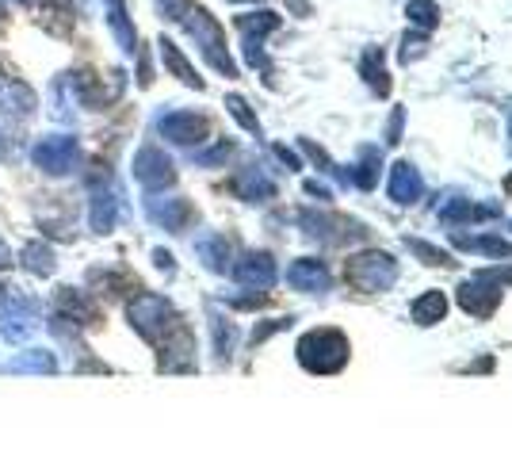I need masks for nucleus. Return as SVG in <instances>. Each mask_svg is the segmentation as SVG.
<instances>
[{
	"label": "nucleus",
	"instance_id": "obj_4",
	"mask_svg": "<svg viewBox=\"0 0 512 459\" xmlns=\"http://www.w3.org/2000/svg\"><path fill=\"white\" fill-rule=\"evenodd\" d=\"M161 58H165V66L172 69V73H176V77H180V81H184V85H192V88H203V81H199V77H195V69H192V62H188V58H184V54H180V46L172 43V39H161Z\"/></svg>",
	"mask_w": 512,
	"mask_h": 459
},
{
	"label": "nucleus",
	"instance_id": "obj_12",
	"mask_svg": "<svg viewBox=\"0 0 512 459\" xmlns=\"http://www.w3.org/2000/svg\"><path fill=\"white\" fill-rule=\"evenodd\" d=\"M421 50H425V39H406V50H402V58H417V54H421Z\"/></svg>",
	"mask_w": 512,
	"mask_h": 459
},
{
	"label": "nucleus",
	"instance_id": "obj_2",
	"mask_svg": "<svg viewBox=\"0 0 512 459\" xmlns=\"http://www.w3.org/2000/svg\"><path fill=\"white\" fill-rule=\"evenodd\" d=\"M161 131H165V138H172V142H199L203 134H207V119L203 115H192V111H180V115H169L165 123H161Z\"/></svg>",
	"mask_w": 512,
	"mask_h": 459
},
{
	"label": "nucleus",
	"instance_id": "obj_10",
	"mask_svg": "<svg viewBox=\"0 0 512 459\" xmlns=\"http://www.w3.org/2000/svg\"><path fill=\"white\" fill-rule=\"evenodd\" d=\"M226 104H230V111H234L237 119H241V123H245V127H249V131H256V119H253V111H249V104H245V100H241V96H230V100H226Z\"/></svg>",
	"mask_w": 512,
	"mask_h": 459
},
{
	"label": "nucleus",
	"instance_id": "obj_7",
	"mask_svg": "<svg viewBox=\"0 0 512 459\" xmlns=\"http://www.w3.org/2000/svg\"><path fill=\"white\" fill-rule=\"evenodd\" d=\"M406 16L413 27H421V31H432L436 23H440V8L432 4V0H409Z\"/></svg>",
	"mask_w": 512,
	"mask_h": 459
},
{
	"label": "nucleus",
	"instance_id": "obj_1",
	"mask_svg": "<svg viewBox=\"0 0 512 459\" xmlns=\"http://www.w3.org/2000/svg\"><path fill=\"white\" fill-rule=\"evenodd\" d=\"M184 23H188V31L195 35V43L203 46V54L211 58V66H218L226 77H234L237 69H234V62H230V54H226V43H222V27H218L203 8H188Z\"/></svg>",
	"mask_w": 512,
	"mask_h": 459
},
{
	"label": "nucleus",
	"instance_id": "obj_9",
	"mask_svg": "<svg viewBox=\"0 0 512 459\" xmlns=\"http://www.w3.org/2000/svg\"><path fill=\"white\" fill-rule=\"evenodd\" d=\"M157 8H161V16H165V20L184 23L188 8H192V0H157Z\"/></svg>",
	"mask_w": 512,
	"mask_h": 459
},
{
	"label": "nucleus",
	"instance_id": "obj_6",
	"mask_svg": "<svg viewBox=\"0 0 512 459\" xmlns=\"http://www.w3.org/2000/svg\"><path fill=\"white\" fill-rule=\"evenodd\" d=\"M237 27H241V35H249V43H260L268 31L279 27V16L276 12H256V16H241Z\"/></svg>",
	"mask_w": 512,
	"mask_h": 459
},
{
	"label": "nucleus",
	"instance_id": "obj_14",
	"mask_svg": "<svg viewBox=\"0 0 512 459\" xmlns=\"http://www.w3.org/2000/svg\"><path fill=\"white\" fill-rule=\"evenodd\" d=\"M230 4H241V0H230Z\"/></svg>",
	"mask_w": 512,
	"mask_h": 459
},
{
	"label": "nucleus",
	"instance_id": "obj_15",
	"mask_svg": "<svg viewBox=\"0 0 512 459\" xmlns=\"http://www.w3.org/2000/svg\"><path fill=\"white\" fill-rule=\"evenodd\" d=\"M509 115H512V111H509Z\"/></svg>",
	"mask_w": 512,
	"mask_h": 459
},
{
	"label": "nucleus",
	"instance_id": "obj_8",
	"mask_svg": "<svg viewBox=\"0 0 512 459\" xmlns=\"http://www.w3.org/2000/svg\"><path fill=\"white\" fill-rule=\"evenodd\" d=\"M138 176L142 180H172L169 161L157 150H142V157H138Z\"/></svg>",
	"mask_w": 512,
	"mask_h": 459
},
{
	"label": "nucleus",
	"instance_id": "obj_13",
	"mask_svg": "<svg viewBox=\"0 0 512 459\" xmlns=\"http://www.w3.org/2000/svg\"><path fill=\"white\" fill-rule=\"evenodd\" d=\"M505 192H509V196H512V176H509V180H505Z\"/></svg>",
	"mask_w": 512,
	"mask_h": 459
},
{
	"label": "nucleus",
	"instance_id": "obj_3",
	"mask_svg": "<svg viewBox=\"0 0 512 459\" xmlns=\"http://www.w3.org/2000/svg\"><path fill=\"white\" fill-rule=\"evenodd\" d=\"M104 12H107V23H111V31H115V39L123 50H134L138 43V35H134V23L127 16V0H104Z\"/></svg>",
	"mask_w": 512,
	"mask_h": 459
},
{
	"label": "nucleus",
	"instance_id": "obj_11",
	"mask_svg": "<svg viewBox=\"0 0 512 459\" xmlns=\"http://www.w3.org/2000/svg\"><path fill=\"white\" fill-rule=\"evenodd\" d=\"M428 314H444V299H440V295H428L425 303H417V318H421V322H425Z\"/></svg>",
	"mask_w": 512,
	"mask_h": 459
},
{
	"label": "nucleus",
	"instance_id": "obj_5",
	"mask_svg": "<svg viewBox=\"0 0 512 459\" xmlns=\"http://www.w3.org/2000/svg\"><path fill=\"white\" fill-rule=\"evenodd\" d=\"M421 192V176L413 173V165L402 161V165H394V180H390V196L398 199V203H409V199H417Z\"/></svg>",
	"mask_w": 512,
	"mask_h": 459
}]
</instances>
